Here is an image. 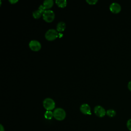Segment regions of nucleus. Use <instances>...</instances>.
<instances>
[{
  "instance_id": "7",
  "label": "nucleus",
  "mask_w": 131,
  "mask_h": 131,
  "mask_svg": "<svg viewBox=\"0 0 131 131\" xmlns=\"http://www.w3.org/2000/svg\"><path fill=\"white\" fill-rule=\"evenodd\" d=\"M110 10L114 13H118L121 11V7L119 3L113 2L110 6Z\"/></svg>"
},
{
  "instance_id": "5",
  "label": "nucleus",
  "mask_w": 131,
  "mask_h": 131,
  "mask_svg": "<svg viewBox=\"0 0 131 131\" xmlns=\"http://www.w3.org/2000/svg\"><path fill=\"white\" fill-rule=\"evenodd\" d=\"M29 46L30 48L34 51H39L41 47V43H40V42L36 40H31L29 43Z\"/></svg>"
},
{
  "instance_id": "1",
  "label": "nucleus",
  "mask_w": 131,
  "mask_h": 131,
  "mask_svg": "<svg viewBox=\"0 0 131 131\" xmlns=\"http://www.w3.org/2000/svg\"><path fill=\"white\" fill-rule=\"evenodd\" d=\"M54 118L58 121H62L64 119L66 116L65 111L61 108H57L53 112Z\"/></svg>"
},
{
  "instance_id": "13",
  "label": "nucleus",
  "mask_w": 131,
  "mask_h": 131,
  "mask_svg": "<svg viewBox=\"0 0 131 131\" xmlns=\"http://www.w3.org/2000/svg\"><path fill=\"white\" fill-rule=\"evenodd\" d=\"M44 117L47 119H51L54 117L53 112H52L51 111H46V112L45 113Z\"/></svg>"
},
{
  "instance_id": "9",
  "label": "nucleus",
  "mask_w": 131,
  "mask_h": 131,
  "mask_svg": "<svg viewBox=\"0 0 131 131\" xmlns=\"http://www.w3.org/2000/svg\"><path fill=\"white\" fill-rule=\"evenodd\" d=\"M81 112L85 115H91V107L89 104L86 103L82 104L80 107Z\"/></svg>"
},
{
  "instance_id": "18",
  "label": "nucleus",
  "mask_w": 131,
  "mask_h": 131,
  "mask_svg": "<svg viewBox=\"0 0 131 131\" xmlns=\"http://www.w3.org/2000/svg\"><path fill=\"white\" fill-rule=\"evenodd\" d=\"M1 126V129H0V131H5V129H4V127H3V126L2 125V124H1L0 125Z\"/></svg>"
},
{
  "instance_id": "16",
  "label": "nucleus",
  "mask_w": 131,
  "mask_h": 131,
  "mask_svg": "<svg viewBox=\"0 0 131 131\" xmlns=\"http://www.w3.org/2000/svg\"><path fill=\"white\" fill-rule=\"evenodd\" d=\"M126 125H127V128H128L130 131H131V119H129V120L127 121V123H126Z\"/></svg>"
},
{
  "instance_id": "12",
  "label": "nucleus",
  "mask_w": 131,
  "mask_h": 131,
  "mask_svg": "<svg viewBox=\"0 0 131 131\" xmlns=\"http://www.w3.org/2000/svg\"><path fill=\"white\" fill-rule=\"evenodd\" d=\"M55 2L57 5L61 8H64L67 4V2L66 0H56Z\"/></svg>"
},
{
  "instance_id": "19",
  "label": "nucleus",
  "mask_w": 131,
  "mask_h": 131,
  "mask_svg": "<svg viewBox=\"0 0 131 131\" xmlns=\"http://www.w3.org/2000/svg\"><path fill=\"white\" fill-rule=\"evenodd\" d=\"M18 2V1H11V0H10L9 1V2H10L11 4H14V3H16V2Z\"/></svg>"
},
{
  "instance_id": "2",
  "label": "nucleus",
  "mask_w": 131,
  "mask_h": 131,
  "mask_svg": "<svg viewBox=\"0 0 131 131\" xmlns=\"http://www.w3.org/2000/svg\"><path fill=\"white\" fill-rule=\"evenodd\" d=\"M43 106L47 111H51L55 108V101L50 98H46L43 101Z\"/></svg>"
},
{
  "instance_id": "11",
  "label": "nucleus",
  "mask_w": 131,
  "mask_h": 131,
  "mask_svg": "<svg viewBox=\"0 0 131 131\" xmlns=\"http://www.w3.org/2000/svg\"><path fill=\"white\" fill-rule=\"evenodd\" d=\"M66 28V24L63 21L59 22L56 26L57 30L59 32H62Z\"/></svg>"
},
{
  "instance_id": "10",
  "label": "nucleus",
  "mask_w": 131,
  "mask_h": 131,
  "mask_svg": "<svg viewBox=\"0 0 131 131\" xmlns=\"http://www.w3.org/2000/svg\"><path fill=\"white\" fill-rule=\"evenodd\" d=\"M54 2L52 0H46L43 2V6L46 10H48L53 5Z\"/></svg>"
},
{
  "instance_id": "14",
  "label": "nucleus",
  "mask_w": 131,
  "mask_h": 131,
  "mask_svg": "<svg viewBox=\"0 0 131 131\" xmlns=\"http://www.w3.org/2000/svg\"><path fill=\"white\" fill-rule=\"evenodd\" d=\"M116 112L113 109H109L106 111V114L110 117H113L116 115Z\"/></svg>"
},
{
  "instance_id": "8",
  "label": "nucleus",
  "mask_w": 131,
  "mask_h": 131,
  "mask_svg": "<svg viewBox=\"0 0 131 131\" xmlns=\"http://www.w3.org/2000/svg\"><path fill=\"white\" fill-rule=\"evenodd\" d=\"M46 10V9L43 7V5H41L39 6L38 10H35L33 12V16L35 18H39L41 15H42L43 12Z\"/></svg>"
},
{
  "instance_id": "15",
  "label": "nucleus",
  "mask_w": 131,
  "mask_h": 131,
  "mask_svg": "<svg viewBox=\"0 0 131 131\" xmlns=\"http://www.w3.org/2000/svg\"><path fill=\"white\" fill-rule=\"evenodd\" d=\"M86 2L90 5H95L97 2V0H86Z\"/></svg>"
},
{
  "instance_id": "3",
  "label": "nucleus",
  "mask_w": 131,
  "mask_h": 131,
  "mask_svg": "<svg viewBox=\"0 0 131 131\" xmlns=\"http://www.w3.org/2000/svg\"><path fill=\"white\" fill-rule=\"evenodd\" d=\"M42 17L46 21L49 23L54 20L55 18V14L53 11L51 10H46L42 14Z\"/></svg>"
},
{
  "instance_id": "4",
  "label": "nucleus",
  "mask_w": 131,
  "mask_h": 131,
  "mask_svg": "<svg viewBox=\"0 0 131 131\" xmlns=\"http://www.w3.org/2000/svg\"><path fill=\"white\" fill-rule=\"evenodd\" d=\"M57 37H58L57 31L53 29L48 30L45 34L46 38L49 41L53 40L55 39Z\"/></svg>"
},
{
  "instance_id": "6",
  "label": "nucleus",
  "mask_w": 131,
  "mask_h": 131,
  "mask_svg": "<svg viewBox=\"0 0 131 131\" xmlns=\"http://www.w3.org/2000/svg\"><path fill=\"white\" fill-rule=\"evenodd\" d=\"M94 111L95 115L99 117H104L106 113L105 109L100 105L96 106L94 109Z\"/></svg>"
},
{
  "instance_id": "17",
  "label": "nucleus",
  "mask_w": 131,
  "mask_h": 131,
  "mask_svg": "<svg viewBox=\"0 0 131 131\" xmlns=\"http://www.w3.org/2000/svg\"><path fill=\"white\" fill-rule=\"evenodd\" d=\"M127 87H128V89H129V90H130L131 91V80L128 82V84H127Z\"/></svg>"
}]
</instances>
